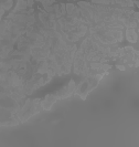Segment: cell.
Segmentation results:
<instances>
[{
	"label": "cell",
	"instance_id": "10",
	"mask_svg": "<svg viewBox=\"0 0 139 147\" xmlns=\"http://www.w3.org/2000/svg\"><path fill=\"white\" fill-rule=\"evenodd\" d=\"M12 3L13 0H0V22L2 20V16L5 15V12L11 9Z\"/></svg>",
	"mask_w": 139,
	"mask_h": 147
},
{
	"label": "cell",
	"instance_id": "2",
	"mask_svg": "<svg viewBox=\"0 0 139 147\" xmlns=\"http://www.w3.org/2000/svg\"><path fill=\"white\" fill-rule=\"evenodd\" d=\"M56 30L66 41L75 43L81 38L86 36L88 27L83 22L65 15L56 19Z\"/></svg>",
	"mask_w": 139,
	"mask_h": 147
},
{
	"label": "cell",
	"instance_id": "12",
	"mask_svg": "<svg viewBox=\"0 0 139 147\" xmlns=\"http://www.w3.org/2000/svg\"><path fill=\"white\" fill-rule=\"evenodd\" d=\"M26 1L28 2V7L32 8V6H33V2H34V1H33V0H26Z\"/></svg>",
	"mask_w": 139,
	"mask_h": 147
},
{
	"label": "cell",
	"instance_id": "3",
	"mask_svg": "<svg viewBox=\"0 0 139 147\" xmlns=\"http://www.w3.org/2000/svg\"><path fill=\"white\" fill-rule=\"evenodd\" d=\"M87 32L104 45H118L124 39V30L110 26L95 24L88 28Z\"/></svg>",
	"mask_w": 139,
	"mask_h": 147
},
{
	"label": "cell",
	"instance_id": "14",
	"mask_svg": "<svg viewBox=\"0 0 139 147\" xmlns=\"http://www.w3.org/2000/svg\"><path fill=\"white\" fill-rule=\"evenodd\" d=\"M37 1H40L41 3H43V2H44V1H45V0H37Z\"/></svg>",
	"mask_w": 139,
	"mask_h": 147
},
{
	"label": "cell",
	"instance_id": "4",
	"mask_svg": "<svg viewBox=\"0 0 139 147\" xmlns=\"http://www.w3.org/2000/svg\"><path fill=\"white\" fill-rule=\"evenodd\" d=\"M107 73H97L93 74V75L84 76V79L75 86V91H74L73 95L80 96L82 100H85L88 94L99 84V81Z\"/></svg>",
	"mask_w": 139,
	"mask_h": 147
},
{
	"label": "cell",
	"instance_id": "5",
	"mask_svg": "<svg viewBox=\"0 0 139 147\" xmlns=\"http://www.w3.org/2000/svg\"><path fill=\"white\" fill-rule=\"evenodd\" d=\"M41 111H43L41 107V98H27L18 113V119L20 124L27 122L30 117L39 114Z\"/></svg>",
	"mask_w": 139,
	"mask_h": 147
},
{
	"label": "cell",
	"instance_id": "13",
	"mask_svg": "<svg viewBox=\"0 0 139 147\" xmlns=\"http://www.w3.org/2000/svg\"><path fill=\"white\" fill-rule=\"evenodd\" d=\"M117 69L118 70H120V71H126V67H125L124 65H119V64H117Z\"/></svg>",
	"mask_w": 139,
	"mask_h": 147
},
{
	"label": "cell",
	"instance_id": "9",
	"mask_svg": "<svg viewBox=\"0 0 139 147\" xmlns=\"http://www.w3.org/2000/svg\"><path fill=\"white\" fill-rule=\"evenodd\" d=\"M126 39L130 43H137V41H138V32H137V29L126 28Z\"/></svg>",
	"mask_w": 139,
	"mask_h": 147
},
{
	"label": "cell",
	"instance_id": "11",
	"mask_svg": "<svg viewBox=\"0 0 139 147\" xmlns=\"http://www.w3.org/2000/svg\"><path fill=\"white\" fill-rule=\"evenodd\" d=\"M28 2L26 1V0H18L17 1V6L13 8V10L11 11L12 13H18V12H20L22 10H26V9H28Z\"/></svg>",
	"mask_w": 139,
	"mask_h": 147
},
{
	"label": "cell",
	"instance_id": "7",
	"mask_svg": "<svg viewBox=\"0 0 139 147\" xmlns=\"http://www.w3.org/2000/svg\"><path fill=\"white\" fill-rule=\"evenodd\" d=\"M75 86H76L75 82H74L73 80H71L64 88H62L61 90H59V91L54 92L53 94H54L55 98H56L58 101H59V100H64V98H67V97L73 95L74 91H75Z\"/></svg>",
	"mask_w": 139,
	"mask_h": 147
},
{
	"label": "cell",
	"instance_id": "8",
	"mask_svg": "<svg viewBox=\"0 0 139 147\" xmlns=\"http://www.w3.org/2000/svg\"><path fill=\"white\" fill-rule=\"evenodd\" d=\"M56 98L53 93H50L44 97L43 100H41V107L43 111H50L53 107V105L56 103Z\"/></svg>",
	"mask_w": 139,
	"mask_h": 147
},
{
	"label": "cell",
	"instance_id": "15",
	"mask_svg": "<svg viewBox=\"0 0 139 147\" xmlns=\"http://www.w3.org/2000/svg\"><path fill=\"white\" fill-rule=\"evenodd\" d=\"M73 1H75V0H73Z\"/></svg>",
	"mask_w": 139,
	"mask_h": 147
},
{
	"label": "cell",
	"instance_id": "6",
	"mask_svg": "<svg viewBox=\"0 0 139 147\" xmlns=\"http://www.w3.org/2000/svg\"><path fill=\"white\" fill-rule=\"evenodd\" d=\"M92 3L96 5H105L110 7L117 8H134L135 2L134 0H92Z\"/></svg>",
	"mask_w": 139,
	"mask_h": 147
},
{
	"label": "cell",
	"instance_id": "1",
	"mask_svg": "<svg viewBox=\"0 0 139 147\" xmlns=\"http://www.w3.org/2000/svg\"><path fill=\"white\" fill-rule=\"evenodd\" d=\"M26 96L23 90H0V127L20 125L18 113Z\"/></svg>",
	"mask_w": 139,
	"mask_h": 147
}]
</instances>
